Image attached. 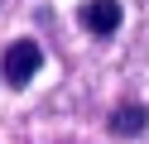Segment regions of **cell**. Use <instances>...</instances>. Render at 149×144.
Listing matches in <instances>:
<instances>
[{
  "label": "cell",
  "instance_id": "6da1fadb",
  "mask_svg": "<svg viewBox=\"0 0 149 144\" xmlns=\"http://www.w3.org/2000/svg\"><path fill=\"white\" fill-rule=\"evenodd\" d=\"M5 82L10 86H29L34 77H39V67H43V53H39V43H29V38H19V43H10L5 48Z\"/></svg>",
  "mask_w": 149,
  "mask_h": 144
},
{
  "label": "cell",
  "instance_id": "7a4b0ae2",
  "mask_svg": "<svg viewBox=\"0 0 149 144\" xmlns=\"http://www.w3.org/2000/svg\"><path fill=\"white\" fill-rule=\"evenodd\" d=\"M120 0H87L82 5V29H91V34H116L120 29Z\"/></svg>",
  "mask_w": 149,
  "mask_h": 144
},
{
  "label": "cell",
  "instance_id": "3957f363",
  "mask_svg": "<svg viewBox=\"0 0 149 144\" xmlns=\"http://www.w3.org/2000/svg\"><path fill=\"white\" fill-rule=\"evenodd\" d=\"M111 130H116L120 139H135V134L149 130V111L144 106H120V111L111 115Z\"/></svg>",
  "mask_w": 149,
  "mask_h": 144
}]
</instances>
